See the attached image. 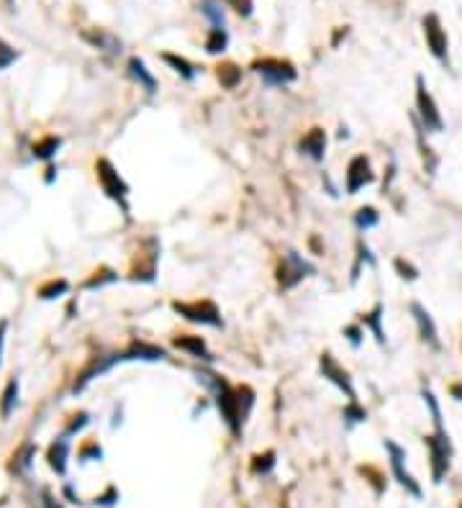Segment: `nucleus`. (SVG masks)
Returning a JSON list of instances; mask_svg holds the SVG:
<instances>
[{"instance_id":"f257e3e1","label":"nucleus","mask_w":462,"mask_h":508,"mask_svg":"<svg viewBox=\"0 0 462 508\" xmlns=\"http://www.w3.org/2000/svg\"><path fill=\"white\" fill-rule=\"evenodd\" d=\"M196 380L213 395V403H216L224 424H227L234 437H239L242 429H244L246 419H249V413H252V406H255V391L249 385L234 388V385H229L224 375L208 370V367L196 370Z\"/></svg>"},{"instance_id":"f03ea898","label":"nucleus","mask_w":462,"mask_h":508,"mask_svg":"<svg viewBox=\"0 0 462 508\" xmlns=\"http://www.w3.org/2000/svg\"><path fill=\"white\" fill-rule=\"evenodd\" d=\"M95 177H98L103 193H106L113 203L121 205L124 216L128 218V185H126V180L118 175V170L113 167V162L106 159V157H100L98 162H95Z\"/></svg>"},{"instance_id":"7ed1b4c3","label":"nucleus","mask_w":462,"mask_h":508,"mask_svg":"<svg viewBox=\"0 0 462 508\" xmlns=\"http://www.w3.org/2000/svg\"><path fill=\"white\" fill-rule=\"evenodd\" d=\"M416 118L424 126V131H432V134H442L444 131L442 111H439L434 95L426 88L424 75H416Z\"/></svg>"},{"instance_id":"20e7f679","label":"nucleus","mask_w":462,"mask_h":508,"mask_svg":"<svg viewBox=\"0 0 462 508\" xmlns=\"http://www.w3.org/2000/svg\"><path fill=\"white\" fill-rule=\"evenodd\" d=\"M172 311L180 313L185 321L200 323V326H211V329H224V319H221V308L213 301H175Z\"/></svg>"},{"instance_id":"39448f33","label":"nucleus","mask_w":462,"mask_h":508,"mask_svg":"<svg viewBox=\"0 0 462 508\" xmlns=\"http://www.w3.org/2000/svg\"><path fill=\"white\" fill-rule=\"evenodd\" d=\"M314 273H316V267L305 259L303 254L288 249V252L283 254L280 264H277V285H280L283 290H293L295 285L303 283L305 277Z\"/></svg>"},{"instance_id":"423d86ee","label":"nucleus","mask_w":462,"mask_h":508,"mask_svg":"<svg viewBox=\"0 0 462 508\" xmlns=\"http://www.w3.org/2000/svg\"><path fill=\"white\" fill-rule=\"evenodd\" d=\"M252 72L259 75L267 88H286L298 80V69L283 59H257L252 65Z\"/></svg>"},{"instance_id":"0eeeda50","label":"nucleus","mask_w":462,"mask_h":508,"mask_svg":"<svg viewBox=\"0 0 462 508\" xmlns=\"http://www.w3.org/2000/svg\"><path fill=\"white\" fill-rule=\"evenodd\" d=\"M424 26V39H426V49L432 51V57L450 67V39H447V31L442 26V19L437 13H426L421 21Z\"/></svg>"},{"instance_id":"6e6552de","label":"nucleus","mask_w":462,"mask_h":508,"mask_svg":"<svg viewBox=\"0 0 462 508\" xmlns=\"http://www.w3.org/2000/svg\"><path fill=\"white\" fill-rule=\"evenodd\" d=\"M424 444L429 450V465H432V480L442 483V478L450 472V457H452V441L450 434H429L424 437Z\"/></svg>"},{"instance_id":"1a4fd4ad","label":"nucleus","mask_w":462,"mask_h":508,"mask_svg":"<svg viewBox=\"0 0 462 508\" xmlns=\"http://www.w3.org/2000/svg\"><path fill=\"white\" fill-rule=\"evenodd\" d=\"M319 372H321V378H324V380H329L332 385H334L336 391L345 393L349 403L360 401V398H357V388H354V382H352V375H349V372L336 362V357L332 352H324L321 357H319Z\"/></svg>"},{"instance_id":"9d476101","label":"nucleus","mask_w":462,"mask_h":508,"mask_svg":"<svg viewBox=\"0 0 462 508\" xmlns=\"http://www.w3.org/2000/svg\"><path fill=\"white\" fill-rule=\"evenodd\" d=\"M385 452H388V459H391V470H393V478L398 480V485L406 488V493H411L413 498H421V485L413 480V475L406 470V450L401 444H395L393 439H385Z\"/></svg>"},{"instance_id":"9b49d317","label":"nucleus","mask_w":462,"mask_h":508,"mask_svg":"<svg viewBox=\"0 0 462 508\" xmlns=\"http://www.w3.org/2000/svg\"><path fill=\"white\" fill-rule=\"evenodd\" d=\"M375 183V172H373V165L370 159L365 154H357L349 159L347 165V172H345V190L347 196H357L365 185Z\"/></svg>"},{"instance_id":"f8f14e48","label":"nucleus","mask_w":462,"mask_h":508,"mask_svg":"<svg viewBox=\"0 0 462 508\" xmlns=\"http://www.w3.org/2000/svg\"><path fill=\"white\" fill-rule=\"evenodd\" d=\"M408 311H411V316H413V323H416V329H419L421 342L426 344V347H432L434 352H439V349H442V339H439V329H437V323H434L432 313L426 311L419 301H411Z\"/></svg>"},{"instance_id":"ddd939ff","label":"nucleus","mask_w":462,"mask_h":508,"mask_svg":"<svg viewBox=\"0 0 462 508\" xmlns=\"http://www.w3.org/2000/svg\"><path fill=\"white\" fill-rule=\"evenodd\" d=\"M116 365H121V352L108 354V357H95V360L90 362L88 367H85V370L78 375V380H75V388H72V391L82 393L90 385V382L95 380V378H100L103 372H108L111 367H116Z\"/></svg>"},{"instance_id":"4468645a","label":"nucleus","mask_w":462,"mask_h":508,"mask_svg":"<svg viewBox=\"0 0 462 508\" xmlns=\"http://www.w3.org/2000/svg\"><path fill=\"white\" fill-rule=\"evenodd\" d=\"M172 347L180 349V352L190 354L193 360H203V362H208V365H213V362H216L213 352L208 349L206 339H203V336H196V334H180V336L172 339Z\"/></svg>"},{"instance_id":"2eb2a0df","label":"nucleus","mask_w":462,"mask_h":508,"mask_svg":"<svg viewBox=\"0 0 462 508\" xmlns=\"http://www.w3.org/2000/svg\"><path fill=\"white\" fill-rule=\"evenodd\" d=\"M298 149H301V154L308 157L311 162H324L326 157V131L324 128H308L303 134V139L298 141Z\"/></svg>"},{"instance_id":"dca6fc26","label":"nucleus","mask_w":462,"mask_h":508,"mask_svg":"<svg viewBox=\"0 0 462 508\" xmlns=\"http://www.w3.org/2000/svg\"><path fill=\"white\" fill-rule=\"evenodd\" d=\"M168 357V352L149 342H131L121 352V362H162Z\"/></svg>"},{"instance_id":"f3484780","label":"nucleus","mask_w":462,"mask_h":508,"mask_svg":"<svg viewBox=\"0 0 462 508\" xmlns=\"http://www.w3.org/2000/svg\"><path fill=\"white\" fill-rule=\"evenodd\" d=\"M383 313H385V305L378 301V303L370 308L367 313L360 316V323L365 326V332H370L375 336V342L385 347L388 344V336H385V329H383Z\"/></svg>"},{"instance_id":"a211bd4d","label":"nucleus","mask_w":462,"mask_h":508,"mask_svg":"<svg viewBox=\"0 0 462 508\" xmlns=\"http://www.w3.org/2000/svg\"><path fill=\"white\" fill-rule=\"evenodd\" d=\"M126 69H128V75H131V80L137 82L139 88L147 90L149 95H152V93H157V78H154V75H152V72L147 69V65H144V59L131 57V59H128Z\"/></svg>"},{"instance_id":"6ab92c4d","label":"nucleus","mask_w":462,"mask_h":508,"mask_svg":"<svg viewBox=\"0 0 462 508\" xmlns=\"http://www.w3.org/2000/svg\"><path fill=\"white\" fill-rule=\"evenodd\" d=\"M67 452H69V437L67 434H62V437L49 447V454H47L49 467L54 470L57 475H65V470H67Z\"/></svg>"},{"instance_id":"aec40b11","label":"nucleus","mask_w":462,"mask_h":508,"mask_svg":"<svg viewBox=\"0 0 462 508\" xmlns=\"http://www.w3.org/2000/svg\"><path fill=\"white\" fill-rule=\"evenodd\" d=\"M162 62L168 65L175 75H180L183 80H187V82H193V80L198 78V67L193 65V62H187L185 57H180V54H172V51H165L162 54Z\"/></svg>"},{"instance_id":"412c9836","label":"nucleus","mask_w":462,"mask_h":508,"mask_svg":"<svg viewBox=\"0 0 462 508\" xmlns=\"http://www.w3.org/2000/svg\"><path fill=\"white\" fill-rule=\"evenodd\" d=\"M200 13L211 21V29H227V10L221 0H200Z\"/></svg>"},{"instance_id":"4be33fe9","label":"nucleus","mask_w":462,"mask_h":508,"mask_svg":"<svg viewBox=\"0 0 462 508\" xmlns=\"http://www.w3.org/2000/svg\"><path fill=\"white\" fill-rule=\"evenodd\" d=\"M85 39L95 47V49H103V51H111V54H121V41L113 36V34H108V31H95V34H82Z\"/></svg>"},{"instance_id":"5701e85b","label":"nucleus","mask_w":462,"mask_h":508,"mask_svg":"<svg viewBox=\"0 0 462 508\" xmlns=\"http://www.w3.org/2000/svg\"><path fill=\"white\" fill-rule=\"evenodd\" d=\"M421 398H424V403H426L429 413H432L434 431H437V434H447V429H444V421H442V406H439V401H437V395H434L432 388H426V385H424Z\"/></svg>"},{"instance_id":"b1692460","label":"nucleus","mask_w":462,"mask_h":508,"mask_svg":"<svg viewBox=\"0 0 462 508\" xmlns=\"http://www.w3.org/2000/svg\"><path fill=\"white\" fill-rule=\"evenodd\" d=\"M19 378H10L8 385H5V391H3V398H0V416L3 419H8L10 413L16 411V406H19Z\"/></svg>"},{"instance_id":"393cba45","label":"nucleus","mask_w":462,"mask_h":508,"mask_svg":"<svg viewBox=\"0 0 462 508\" xmlns=\"http://www.w3.org/2000/svg\"><path fill=\"white\" fill-rule=\"evenodd\" d=\"M378 224H380V213H378L375 205H362V208L354 211V226H357V231H370Z\"/></svg>"},{"instance_id":"a878e982","label":"nucleus","mask_w":462,"mask_h":508,"mask_svg":"<svg viewBox=\"0 0 462 508\" xmlns=\"http://www.w3.org/2000/svg\"><path fill=\"white\" fill-rule=\"evenodd\" d=\"M216 78L227 90H234L239 85V80H242V67L234 65V62H224V65L216 67Z\"/></svg>"},{"instance_id":"bb28decb","label":"nucleus","mask_w":462,"mask_h":508,"mask_svg":"<svg viewBox=\"0 0 462 508\" xmlns=\"http://www.w3.org/2000/svg\"><path fill=\"white\" fill-rule=\"evenodd\" d=\"M229 47V31L227 29H211L206 36V51L208 54H224Z\"/></svg>"},{"instance_id":"cd10ccee","label":"nucleus","mask_w":462,"mask_h":508,"mask_svg":"<svg viewBox=\"0 0 462 508\" xmlns=\"http://www.w3.org/2000/svg\"><path fill=\"white\" fill-rule=\"evenodd\" d=\"M62 147V139L59 137H44V139H39L36 144H34V157L36 159H51V157L57 154V149Z\"/></svg>"},{"instance_id":"c85d7f7f","label":"nucleus","mask_w":462,"mask_h":508,"mask_svg":"<svg viewBox=\"0 0 462 508\" xmlns=\"http://www.w3.org/2000/svg\"><path fill=\"white\" fill-rule=\"evenodd\" d=\"M67 290H69V283L65 280V277H59V280H49V283L41 285L39 298H41V301H54V298L67 295Z\"/></svg>"},{"instance_id":"c756f323","label":"nucleus","mask_w":462,"mask_h":508,"mask_svg":"<svg viewBox=\"0 0 462 508\" xmlns=\"http://www.w3.org/2000/svg\"><path fill=\"white\" fill-rule=\"evenodd\" d=\"M362 264L375 267V257H373V252H370L367 242H365V239H357V262H354V267H352V283L357 280V273H360Z\"/></svg>"},{"instance_id":"7c9ffc66","label":"nucleus","mask_w":462,"mask_h":508,"mask_svg":"<svg viewBox=\"0 0 462 508\" xmlns=\"http://www.w3.org/2000/svg\"><path fill=\"white\" fill-rule=\"evenodd\" d=\"M393 270L398 273V277L401 280H408V283H413V280H419V267L411 262V259H404V257H395L393 259Z\"/></svg>"},{"instance_id":"2f4dec72","label":"nucleus","mask_w":462,"mask_h":508,"mask_svg":"<svg viewBox=\"0 0 462 508\" xmlns=\"http://www.w3.org/2000/svg\"><path fill=\"white\" fill-rule=\"evenodd\" d=\"M118 280V275L113 273V270H98V273L93 275L90 280H85V290H95V288H103V285H111V283H116Z\"/></svg>"},{"instance_id":"473e14b6","label":"nucleus","mask_w":462,"mask_h":508,"mask_svg":"<svg viewBox=\"0 0 462 508\" xmlns=\"http://www.w3.org/2000/svg\"><path fill=\"white\" fill-rule=\"evenodd\" d=\"M362 421H367V411L360 406V401L354 403H347L345 408V424L347 426H354V424H362Z\"/></svg>"},{"instance_id":"72a5a7b5","label":"nucleus","mask_w":462,"mask_h":508,"mask_svg":"<svg viewBox=\"0 0 462 508\" xmlns=\"http://www.w3.org/2000/svg\"><path fill=\"white\" fill-rule=\"evenodd\" d=\"M275 467V452H265V454H257L255 462H252V470H255L257 475L262 472V475H267L270 470Z\"/></svg>"},{"instance_id":"f704fd0d","label":"nucleus","mask_w":462,"mask_h":508,"mask_svg":"<svg viewBox=\"0 0 462 508\" xmlns=\"http://www.w3.org/2000/svg\"><path fill=\"white\" fill-rule=\"evenodd\" d=\"M345 336H347V342L352 344L354 349H357V347H362L365 326H362V323H349V326H345Z\"/></svg>"},{"instance_id":"c9c22d12","label":"nucleus","mask_w":462,"mask_h":508,"mask_svg":"<svg viewBox=\"0 0 462 508\" xmlns=\"http://www.w3.org/2000/svg\"><path fill=\"white\" fill-rule=\"evenodd\" d=\"M34 454H36V447H34V444H23L19 454L13 457V459H16V465H13V467H16V470H29L31 467V457H34Z\"/></svg>"},{"instance_id":"e433bc0d","label":"nucleus","mask_w":462,"mask_h":508,"mask_svg":"<svg viewBox=\"0 0 462 508\" xmlns=\"http://www.w3.org/2000/svg\"><path fill=\"white\" fill-rule=\"evenodd\" d=\"M16 59H19V51L13 49V47H10L5 39H0V69L10 67Z\"/></svg>"},{"instance_id":"4c0bfd02","label":"nucleus","mask_w":462,"mask_h":508,"mask_svg":"<svg viewBox=\"0 0 462 508\" xmlns=\"http://www.w3.org/2000/svg\"><path fill=\"white\" fill-rule=\"evenodd\" d=\"M88 424H90V416L85 413V411H80V413H75V416H72V421H69V426L65 429V434H67V437H72V434H78V431L85 429Z\"/></svg>"},{"instance_id":"58836bf2","label":"nucleus","mask_w":462,"mask_h":508,"mask_svg":"<svg viewBox=\"0 0 462 508\" xmlns=\"http://www.w3.org/2000/svg\"><path fill=\"white\" fill-rule=\"evenodd\" d=\"M80 462H90V459H100L103 457V450H100L98 441H88L82 450H80Z\"/></svg>"},{"instance_id":"ea45409f","label":"nucleus","mask_w":462,"mask_h":508,"mask_svg":"<svg viewBox=\"0 0 462 508\" xmlns=\"http://www.w3.org/2000/svg\"><path fill=\"white\" fill-rule=\"evenodd\" d=\"M224 5H234V10L239 16H252V0H221Z\"/></svg>"},{"instance_id":"a19ab883","label":"nucleus","mask_w":462,"mask_h":508,"mask_svg":"<svg viewBox=\"0 0 462 508\" xmlns=\"http://www.w3.org/2000/svg\"><path fill=\"white\" fill-rule=\"evenodd\" d=\"M118 500V490L111 485L108 490H106V496H100V498H95V503H100V506H106V508H111L113 503Z\"/></svg>"},{"instance_id":"79ce46f5","label":"nucleus","mask_w":462,"mask_h":508,"mask_svg":"<svg viewBox=\"0 0 462 508\" xmlns=\"http://www.w3.org/2000/svg\"><path fill=\"white\" fill-rule=\"evenodd\" d=\"M5 332H8V321H0V367H3V344H5Z\"/></svg>"},{"instance_id":"37998d69","label":"nucleus","mask_w":462,"mask_h":508,"mask_svg":"<svg viewBox=\"0 0 462 508\" xmlns=\"http://www.w3.org/2000/svg\"><path fill=\"white\" fill-rule=\"evenodd\" d=\"M450 393H452V398H457V401H462V385H460V382H454L452 388H450Z\"/></svg>"},{"instance_id":"c03bdc74","label":"nucleus","mask_w":462,"mask_h":508,"mask_svg":"<svg viewBox=\"0 0 462 508\" xmlns=\"http://www.w3.org/2000/svg\"><path fill=\"white\" fill-rule=\"evenodd\" d=\"M44 506H47V508H62L59 503H54V500L49 498V493H44Z\"/></svg>"},{"instance_id":"a18cd8bd","label":"nucleus","mask_w":462,"mask_h":508,"mask_svg":"<svg viewBox=\"0 0 462 508\" xmlns=\"http://www.w3.org/2000/svg\"><path fill=\"white\" fill-rule=\"evenodd\" d=\"M47 172H49V175H47V183H51V180H54V172H57V170H54V167H49Z\"/></svg>"},{"instance_id":"49530a36","label":"nucleus","mask_w":462,"mask_h":508,"mask_svg":"<svg viewBox=\"0 0 462 508\" xmlns=\"http://www.w3.org/2000/svg\"><path fill=\"white\" fill-rule=\"evenodd\" d=\"M5 3H8V5H13V0H5Z\"/></svg>"},{"instance_id":"de8ad7c7","label":"nucleus","mask_w":462,"mask_h":508,"mask_svg":"<svg viewBox=\"0 0 462 508\" xmlns=\"http://www.w3.org/2000/svg\"><path fill=\"white\" fill-rule=\"evenodd\" d=\"M460 508H462V500H460Z\"/></svg>"}]
</instances>
